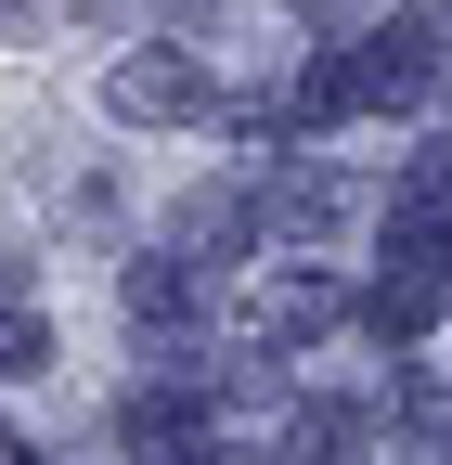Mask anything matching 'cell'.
<instances>
[{
    "label": "cell",
    "instance_id": "4",
    "mask_svg": "<svg viewBox=\"0 0 452 465\" xmlns=\"http://www.w3.org/2000/svg\"><path fill=\"white\" fill-rule=\"evenodd\" d=\"M298 465H362V414L310 401V414H298Z\"/></svg>",
    "mask_w": 452,
    "mask_h": 465
},
{
    "label": "cell",
    "instance_id": "1",
    "mask_svg": "<svg viewBox=\"0 0 452 465\" xmlns=\"http://www.w3.org/2000/svg\"><path fill=\"white\" fill-rule=\"evenodd\" d=\"M414 91H427V39H414V26L362 39V65H349V104H414Z\"/></svg>",
    "mask_w": 452,
    "mask_h": 465
},
{
    "label": "cell",
    "instance_id": "3",
    "mask_svg": "<svg viewBox=\"0 0 452 465\" xmlns=\"http://www.w3.org/2000/svg\"><path fill=\"white\" fill-rule=\"evenodd\" d=\"M130 323H142V336H168V323H194V272H168V259H142V272H130Z\"/></svg>",
    "mask_w": 452,
    "mask_h": 465
},
{
    "label": "cell",
    "instance_id": "2",
    "mask_svg": "<svg viewBox=\"0 0 452 465\" xmlns=\"http://www.w3.org/2000/svg\"><path fill=\"white\" fill-rule=\"evenodd\" d=\"M182 104H194V65H168V52L117 65V116H182Z\"/></svg>",
    "mask_w": 452,
    "mask_h": 465
}]
</instances>
